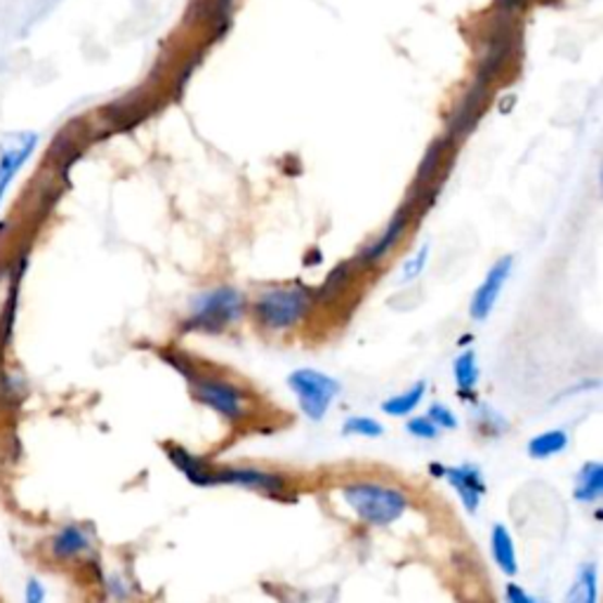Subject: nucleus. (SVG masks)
<instances>
[{
	"instance_id": "nucleus-9",
	"label": "nucleus",
	"mask_w": 603,
	"mask_h": 603,
	"mask_svg": "<svg viewBox=\"0 0 603 603\" xmlns=\"http://www.w3.org/2000/svg\"><path fill=\"white\" fill-rule=\"evenodd\" d=\"M443 477L453 485V491L457 493L459 502H463L467 512H477L481 500L485 495V481L483 473L477 465H457V467H446L443 469Z\"/></svg>"
},
{
	"instance_id": "nucleus-20",
	"label": "nucleus",
	"mask_w": 603,
	"mask_h": 603,
	"mask_svg": "<svg viewBox=\"0 0 603 603\" xmlns=\"http://www.w3.org/2000/svg\"><path fill=\"white\" fill-rule=\"evenodd\" d=\"M406 429L410 436L422 439V441H434L439 436V429L434 427L432 420L427 418V415H415V418H410L406 422Z\"/></svg>"
},
{
	"instance_id": "nucleus-21",
	"label": "nucleus",
	"mask_w": 603,
	"mask_h": 603,
	"mask_svg": "<svg viewBox=\"0 0 603 603\" xmlns=\"http://www.w3.org/2000/svg\"><path fill=\"white\" fill-rule=\"evenodd\" d=\"M427 418L434 422L436 429H446V432H451V429H457L455 413H453L446 404H434V406H429Z\"/></svg>"
},
{
	"instance_id": "nucleus-18",
	"label": "nucleus",
	"mask_w": 603,
	"mask_h": 603,
	"mask_svg": "<svg viewBox=\"0 0 603 603\" xmlns=\"http://www.w3.org/2000/svg\"><path fill=\"white\" fill-rule=\"evenodd\" d=\"M453 372H455V382H457V390L459 392H473L479 384V361H477V354H473L471 349L463 352L457 358H455V366H453Z\"/></svg>"
},
{
	"instance_id": "nucleus-10",
	"label": "nucleus",
	"mask_w": 603,
	"mask_h": 603,
	"mask_svg": "<svg viewBox=\"0 0 603 603\" xmlns=\"http://www.w3.org/2000/svg\"><path fill=\"white\" fill-rule=\"evenodd\" d=\"M163 451H165L170 463L177 467V471L182 473V477L189 479V483L200 485V488L218 485V479H214V469H218V467H212L208 459L189 453L186 448L177 446V443H165Z\"/></svg>"
},
{
	"instance_id": "nucleus-16",
	"label": "nucleus",
	"mask_w": 603,
	"mask_h": 603,
	"mask_svg": "<svg viewBox=\"0 0 603 603\" xmlns=\"http://www.w3.org/2000/svg\"><path fill=\"white\" fill-rule=\"evenodd\" d=\"M568 432L566 429H547V432H540L528 441V457L533 459H550L562 455L568 448Z\"/></svg>"
},
{
	"instance_id": "nucleus-23",
	"label": "nucleus",
	"mask_w": 603,
	"mask_h": 603,
	"mask_svg": "<svg viewBox=\"0 0 603 603\" xmlns=\"http://www.w3.org/2000/svg\"><path fill=\"white\" fill-rule=\"evenodd\" d=\"M401 229H404V220H398V224L394 222L390 229H386V234H384V238L378 243V246L366 253V255H368V260H378V257H382V253H384L386 248H390L394 241H398Z\"/></svg>"
},
{
	"instance_id": "nucleus-13",
	"label": "nucleus",
	"mask_w": 603,
	"mask_h": 603,
	"mask_svg": "<svg viewBox=\"0 0 603 603\" xmlns=\"http://www.w3.org/2000/svg\"><path fill=\"white\" fill-rule=\"evenodd\" d=\"M573 497H576L580 505H594L603 497V465L592 459V463H584L576 477V488H573Z\"/></svg>"
},
{
	"instance_id": "nucleus-2",
	"label": "nucleus",
	"mask_w": 603,
	"mask_h": 603,
	"mask_svg": "<svg viewBox=\"0 0 603 603\" xmlns=\"http://www.w3.org/2000/svg\"><path fill=\"white\" fill-rule=\"evenodd\" d=\"M288 386L295 394L302 413H305L311 422H321L330 406H333L337 394L342 392V386L335 378H330L325 372L313 368L293 370L288 376Z\"/></svg>"
},
{
	"instance_id": "nucleus-4",
	"label": "nucleus",
	"mask_w": 603,
	"mask_h": 603,
	"mask_svg": "<svg viewBox=\"0 0 603 603\" xmlns=\"http://www.w3.org/2000/svg\"><path fill=\"white\" fill-rule=\"evenodd\" d=\"M309 293L302 288L267 291L257 299V316L269 330H288L297 325L309 311Z\"/></svg>"
},
{
	"instance_id": "nucleus-24",
	"label": "nucleus",
	"mask_w": 603,
	"mask_h": 603,
	"mask_svg": "<svg viewBox=\"0 0 603 603\" xmlns=\"http://www.w3.org/2000/svg\"><path fill=\"white\" fill-rule=\"evenodd\" d=\"M46 587L38 578H28L24 587V601L26 603H46Z\"/></svg>"
},
{
	"instance_id": "nucleus-25",
	"label": "nucleus",
	"mask_w": 603,
	"mask_h": 603,
	"mask_svg": "<svg viewBox=\"0 0 603 603\" xmlns=\"http://www.w3.org/2000/svg\"><path fill=\"white\" fill-rule=\"evenodd\" d=\"M505 603H538L533 594H528L521 584L509 582L505 587Z\"/></svg>"
},
{
	"instance_id": "nucleus-26",
	"label": "nucleus",
	"mask_w": 603,
	"mask_h": 603,
	"mask_svg": "<svg viewBox=\"0 0 603 603\" xmlns=\"http://www.w3.org/2000/svg\"><path fill=\"white\" fill-rule=\"evenodd\" d=\"M471 603H479V601H471Z\"/></svg>"
},
{
	"instance_id": "nucleus-17",
	"label": "nucleus",
	"mask_w": 603,
	"mask_h": 603,
	"mask_svg": "<svg viewBox=\"0 0 603 603\" xmlns=\"http://www.w3.org/2000/svg\"><path fill=\"white\" fill-rule=\"evenodd\" d=\"M424 394H427V382H415L406 392L386 398L382 404V413L390 415V418H408V415L422 404Z\"/></svg>"
},
{
	"instance_id": "nucleus-6",
	"label": "nucleus",
	"mask_w": 603,
	"mask_h": 603,
	"mask_svg": "<svg viewBox=\"0 0 603 603\" xmlns=\"http://www.w3.org/2000/svg\"><path fill=\"white\" fill-rule=\"evenodd\" d=\"M214 479L218 485H238L264 495H283L288 491V479L283 473L262 467H218Z\"/></svg>"
},
{
	"instance_id": "nucleus-3",
	"label": "nucleus",
	"mask_w": 603,
	"mask_h": 603,
	"mask_svg": "<svg viewBox=\"0 0 603 603\" xmlns=\"http://www.w3.org/2000/svg\"><path fill=\"white\" fill-rule=\"evenodd\" d=\"M243 309H246V299L234 288H214L204 293L194 302L192 328L206 330V333H220L241 319Z\"/></svg>"
},
{
	"instance_id": "nucleus-7",
	"label": "nucleus",
	"mask_w": 603,
	"mask_h": 603,
	"mask_svg": "<svg viewBox=\"0 0 603 603\" xmlns=\"http://www.w3.org/2000/svg\"><path fill=\"white\" fill-rule=\"evenodd\" d=\"M36 147V133H20L3 141V147H0V206H3L10 184L20 175V170L26 165L28 158L34 156Z\"/></svg>"
},
{
	"instance_id": "nucleus-19",
	"label": "nucleus",
	"mask_w": 603,
	"mask_h": 603,
	"mask_svg": "<svg viewBox=\"0 0 603 603\" xmlns=\"http://www.w3.org/2000/svg\"><path fill=\"white\" fill-rule=\"evenodd\" d=\"M344 436H364V439H380L384 434L382 422L368 418V415H352L347 422L342 424Z\"/></svg>"
},
{
	"instance_id": "nucleus-12",
	"label": "nucleus",
	"mask_w": 603,
	"mask_h": 603,
	"mask_svg": "<svg viewBox=\"0 0 603 603\" xmlns=\"http://www.w3.org/2000/svg\"><path fill=\"white\" fill-rule=\"evenodd\" d=\"M491 552L495 558V566L505 573V576L514 578L519 573V554H516L514 536L509 533L507 526L495 524L491 533Z\"/></svg>"
},
{
	"instance_id": "nucleus-14",
	"label": "nucleus",
	"mask_w": 603,
	"mask_h": 603,
	"mask_svg": "<svg viewBox=\"0 0 603 603\" xmlns=\"http://www.w3.org/2000/svg\"><path fill=\"white\" fill-rule=\"evenodd\" d=\"M88 550L90 538L81 526H64L50 542V552L54 558H60V562H69V558H76Z\"/></svg>"
},
{
	"instance_id": "nucleus-5",
	"label": "nucleus",
	"mask_w": 603,
	"mask_h": 603,
	"mask_svg": "<svg viewBox=\"0 0 603 603\" xmlns=\"http://www.w3.org/2000/svg\"><path fill=\"white\" fill-rule=\"evenodd\" d=\"M189 382H192L194 396L200 401V404L218 410L226 420L246 418V392H243L241 386L218 378H204L198 376V372Z\"/></svg>"
},
{
	"instance_id": "nucleus-15",
	"label": "nucleus",
	"mask_w": 603,
	"mask_h": 603,
	"mask_svg": "<svg viewBox=\"0 0 603 603\" xmlns=\"http://www.w3.org/2000/svg\"><path fill=\"white\" fill-rule=\"evenodd\" d=\"M564 603H599V570L596 564H582L573 578Z\"/></svg>"
},
{
	"instance_id": "nucleus-1",
	"label": "nucleus",
	"mask_w": 603,
	"mask_h": 603,
	"mask_svg": "<svg viewBox=\"0 0 603 603\" xmlns=\"http://www.w3.org/2000/svg\"><path fill=\"white\" fill-rule=\"evenodd\" d=\"M340 495L358 519L372 528L396 524L410 507V497L404 488L378 481H352L340 488Z\"/></svg>"
},
{
	"instance_id": "nucleus-11",
	"label": "nucleus",
	"mask_w": 603,
	"mask_h": 603,
	"mask_svg": "<svg viewBox=\"0 0 603 603\" xmlns=\"http://www.w3.org/2000/svg\"><path fill=\"white\" fill-rule=\"evenodd\" d=\"M22 271L12 262L0 264V335H8V328L12 325L14 307H17Z\"/></svg>"
},
{
	"instance_id": "nucleus-8",
	"label": "nucleus",
	"mask_w": 603,
	"mask_h": 603,
	"mask_svg": "<svg viewBox=\"0 0 603 603\" xmlns=\"http://www.w3.org/2000/svg\"><path fill=\"white\" fill-rule=\"evenodd\" d=\"M512 264H514V260L507 255L488 269L483 283L479 285L477 293H473V297L469 302V316L473 321H485L488 316H491V311L495 309L497 299H500V293H502V288H505V283L512 274Z\"/></svg>"
},
{
	"instance_id": "nucleus-22",
	"label": "nucleus",
	"mask_w": 603,
	"mask_h": 603,
	"mask_svg": "<svg viewBox=\"0 0 603 603\" xmlns=\"http://www.w3.org/2000/svg\"><path fill=\"white\" fill-rule=\"evenodd\" d=\"M427 260H429V246L424 243V246L418 253H415V257H410V260L406 262L404 276H401V283H408L413 279H418L422 274V269L427 267Z\"/></svg>"
}]
</instances>
